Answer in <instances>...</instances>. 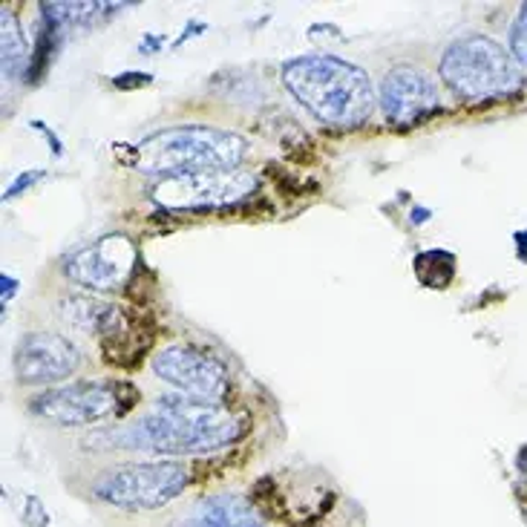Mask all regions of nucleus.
<instances>
[{
  "mask_svg": "<svg viewBox=\"0 0 527 527\" xmlns=\"http://www.w3.org/2000/svg\"><path fill=\"white\" fill-rule=\"evenodd\" d=\"M248 433L240 412L225 409L214 400L188 395L162 398L156 409L136 426L116 433L127 450H150L162 455H207L237 444Z\"/></svg>",
  "mask_w": 527,
  "mask_h": 527,
  "instance_id": "1",
  "label": "nucleus"
},
{
  "mask_svg": "<svg viewBox=\"0 0 527 527\" xmlns=\"http://www.w3.org/2000/svg\"><path fill=\"white\" fill-rule=\"evenodd\" d=\"M283 84L331 127H360L374 110L369 75L335 55H300L283 66Z\"/></svg>",
  "mask_w": 527,
  "mask_h": 527,
  "instance_id": "2",
  "label": "nucleus"
},
{
  "mask_svg": "<svg viewBox=\"0 0 527 527\" xmlns=\"http://www.w3.org/2000/svg\"><path fill=\"white\" fill-rule=\"evenodd\" d=\"M245 156V138L237 133L188 124L147 136L133 147V168L150 176H182L197 171H231Z\"/></svg>",
  "mask_w": 527,
  "mask_h": 527,
  "instance_id": "3",
  "label": "nucleus"
},
{
  "mask_svg": "<svg viewBox=\"0 0 527 527\" xmlns=\"http://www.w3.org/2000/svg\"><path fill=\"white\" fill-rule=\"evenodd\" d=\"M441 78L467 101L510 95L524 84L522 64L487 35L452 40L441 55Z\"/></svg>",
  "mask_w": 527,
  "mask_h": 527,
  "instance_id": "4",
  "label": "nucleus"
},
{
  "mask_svg": "<svg viewBox=\"0 0 527 527\" xmlns=\"http://www.w3.org/2000/svg\"><path fill=\"white\" fill-rule=\"evenodd\" d=\"M190 481L193 476L185 464H121L95 479L92 493L95 498L121 510H156L182 496Z\"/></svg>",
  "mask_w": 527,
  "mask_h": 527,
  "instance_id": "5",
  "label": "nucleus"
},
{
  "mask_svg": "<svg viewBox=\"0 0 527 527\" xmlns=\"http://www.w3.org/2000/svg\"><path fill=\"white\" fill-rule=\"evenodd\" d=\"M254 190L257 176L248 171H197L162 179L154 188V199L168 211H205V207L237 205Z\"/></svg>",
  "mask_w": 527,
  "mask_h": 527,
  "instance_id": "6",
  "label": "nucleus"
},
{
  "mask_svg": "<svg viewBox=\"0 0 527 527\" xmlns=\"http://www.w3.org/2000/svg\"><path fill=\"white\" fill-rule=\"evenodd\" d=\"M32 415L58 426H81L107 418L110 412H119V398L113 383L101 381H78L66 386H52L30 400Z\"/></svg>",
  "mask_w": 527,
  "mask_h": 527,
  "instance_id": "7",
  "label": "nucleus"
},
{
  "mask_svg": "<svg viewBox=\"0 0 527 527\" xmlns=\"http://www.w3.org/2000/svg\"><path fill=\"white\" fill-rule=\"evenodd\" d=\"M136 245L124 233H110V237L95 240L64 262V271L73 283L90 291H116L130 283L136 268Z\"/></svg>",
  "mask_w": 527,
  "mask_h": 527,
  "instance_id": "8",
  "label": "nucleus"
},
{
  "mask_svg": "<svg viewBox=\"0 0 527 527\" xmlns=\"http://www.w3.org/2000/svg\"><path fill=\"white\" fill-rule=\"evenodd\" d=\"M154 372L164 383L199 400L219 404L228 392V372L214 355L193 349V346H171L154 357Z\"/></svg>",
  "mask_w": 527,
  "mask_h": 527,
  "instance_id": "9",
  "label": "nucleus"
},
{
  "mask_svg": "<svg viewBox=\"0 0 527 527\" xmlns=\"http://www.w3.org/2000/svg\"><path fill=\"white\" fill-rule=\"evenodd\" d=\"M81 364V355L64 335L32 331L15 349V378L21 383H58L69 378Z\"/></svg>",
  "mask_w": 527,
  "mask_h": 527,
  "instance_id": "10",
  "label": "nucleus"
},
{
  "mask_svg": "<svg viewBox=\"0 0 527 527\" xmlns=\"http://www.w3.org/2000/svg\"><path fill=\"white\" fill-rule=\"evenodd\" d=\"M438 107V90L433 78L415 66H395L381 84V110L398 127L421 121Z\"/></svg>",
  "mask_w": 527,
  "mask_h": 527,
  "instance_id": "11",
  "label": "nucleus"
},
{
  "mask_svg": "<svg viewBox=\"0 0 527 527\" xmlns=\"http://www.w3.org/2000/svg\"><path fill=\"white\" fill-rule=\"evenodd\" d=\"M154 338H156L154 323H150V317L145 312H130L116 306L110 323L101 329L99 346L110 366L133 369L142 364V357L154 346Z\"/></svg>",
  "mask_w": 527,
  "mask_h": 527,
  "instance_id": "12",
  "label": "nucleus"
},
{
  "mask_svg": "<svg viewBox=\"0 0 527 527\" xmlns=\"http://www.w3.org/2000/svg\"><path fill=\"white\" fill-rule=\"evenodd\" d=\"M179 527H266L257 507L240 496H211L205 498L197 516Z\"/></svg>",
  "mask_w": 527,
  "mask_h": 527,
  "instance_id": "13",
  "label": "nucleus"
},
{
  "mask_svg": "<svg viewBox=\"0 0 527 527\" xmlns=\"http://www.w3.org/2000/svg\"><path fill=\"white\" fill-rule=\"evenodd\" d=\"M0 26H4V32H0V52H4V78L6 81H15L21 78L23 69H30V52H26V40H23V32L12 15L9 9L0 12Z\"/></svg>",
  "mask_w": 527,
  "mask_h": 527,
  "instance_id": "14",
  "label": "nucleus"
},
{
  "mask_svg": "<svg viewBox=\"0 0 527 527\" xmlns=\"http://www.w3.org/2000/svg\"><path fill=\"white\" fill-rule=\"evenodd\" d=\"M510 55L527 66V4L519 9L516 21L510 26Z\"/></svg>",
  "mask_w": 527,
  "mask_h": 527,
  "instance_id": "15",
  "label": "nucleus"
},
{
  "mask_svg": "<svg viewBox=\"0 0 527 527\" xmlns=\"http://www.w3.org/2000/svg\"><path fill=\"white\" fill-rule=\"evenodd\" d=\"M23 522L30 524V527H49L47 510H44V505H40L35 496L26 498V516H23Z\"/></svg>",
  "mask_w": 527,
  "mask_h": 527,
  "instance_id": "16",
  "label": "nucleus"
},
{
  "mask_svg": "<svg viewBox=\"0 0 527 527\" xmlns=\"http://www.w3.org/2000/svg\"><path fill=\"white\" fill-rule=\"evenodd\" d=\"M35 179H40V173H23L21 179L12 188H6V199H12V197H18V193L23 190V188H30V185H35Z\"/></svg>",
  "mask_w": 527,
  "mask_h": 527,
  "instance_id": "17",
  "label": "nucleus"
},
{
  "mask_svg": "<svg viewBox=\"0 0 527 527\" xmlns=\"http://www.w3.org/2000/svg\"><path fill=\"white\" fill-rule=\"evenodd\" d=\"M142 87V84H150V75H142V73H133V75H119L116 78V87Z\"/></svg>",
  "mask_w": 527,
  "mask_h": 527,
  "instance_id": "18",
  "label": "nucleus"
},
{
  "mask_svg": "<svg viewBox=\"0 0 527 527\" xmlns=\"http://www.w3.org/2000/svg\"><path fill=\"white\" fill-rule=\"evenodd\" d=\"M15 285H18L15 280H9V277H4V303H6L12 294H15Z\"/></svg>",
  "mask_w": 527,
  "mask_h": 527,
  "instance_id": "19",
  "label": "nucleus"
}]
</instances>
